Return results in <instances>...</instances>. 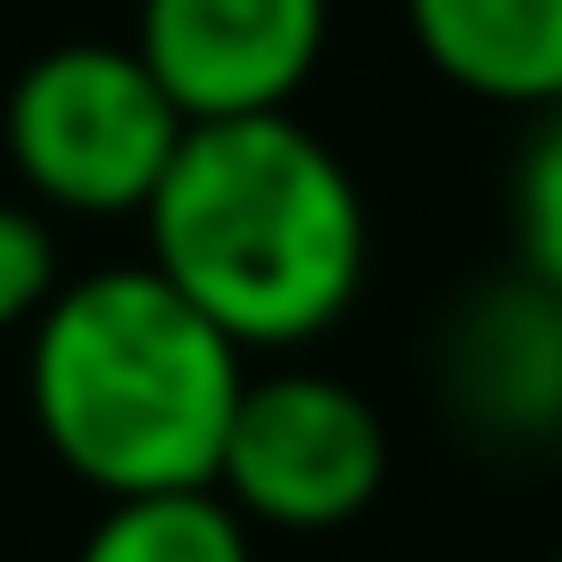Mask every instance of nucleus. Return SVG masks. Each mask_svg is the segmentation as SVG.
I'll return each mask as SVG.
<instances>
[{"instance_id":"obj_1","label":"nucleus","mask_w":562,"mask_h":562,"mask_svg":"<svg viewBox=\"0 0 562 562\" xmlns=\"http://www.w3.org/2000/svg\"><path fill=\"white\" fill-rule=\"evenodd\" d=\"M140 232L149 265L240 356L339 331L372 265L364 191L290 108L182 124Z\"/></svg>"},{"instance_id":"obj_2","label":"nucleus","mask_w":562,"mask_h":562,"mask_svg":"<svg viewBox=\"0 0 562 562\" xmlns=\"http://www.w3.org/2000/svg\"><path fill=\"white\" fill-rule=\"evenodd\" d=\"M248 364L158 265L58 281L25 331V405L58 472L91 496L215 488Z\"/></svg>"},{"instance_id":"obj_3","label":"nucleus","mask_w":562,"mask_h":562,"mask_svg":"<svg viewBox=\"0 0 562 562\" xmlns=\"http://www.w3.org/2000/svg\"><path fill=\"white\" fill-rule=\"evenodd\" d=\"M0 140L18 182L58 215H140L182 140V108L133 42H50L18 67Z\"/></svg>"},{"instance_id":"obj_4","label":"nucleus","mask_w":562,"mask_h":562,"mask_svg":"<svg viewBox=\"0 0 562 562\" xmlns=\"http://www.w3.org/2000/svg\"><path fill=\"white\" fill-rule=\"evenodd\" d=\"M389 480V430L364 389L331 372H265L240 381L215 456V496L248 529H348Z\"/></svg>"},{"instance_id":"obj_5","label":"nucleus","mask_w":562,"mask_h":562,"mask_svg":"<svg viewBox=\"0 0 562 562\" xmlns=\"http://www.w3.org/2000/svg\"><path fill=\"white\" fill-rule=\"evenodd\" d=\"M323 42L331 0H140L133 50L182 108V124H207L290 108Z\"/></svg>"},{"instance_id":"obj_6","label":"nucleus","mask_w":562,"mask_h":562,"mask_svg":"<svg viewBox=\"0 0 562 562\" xmlns=\"http://www.w3.org/2000/svg\"><path fill=\"white\" fill-rule=\"evenodd\" d=\"M439 397L496 447L562 439V299L513 273L463 299L439 331Z\"/></svg>"},{"instance_id":"obj_7","label":"nucleus","mask_w":562,"mask_h":562,"mask_svg":"<svg viewBox=\"0 0 562 562\" xmlns=\"http://www.w3.org/2000/svg\"><path fill=\"white\" fill-rule=\"evenodd\" d=\"M414 50L488 108L562 100V0H405Z\"/></svg>"},{"instance_id":"obj_8","label":"nucleus","mask_w":562,"mask_h":562,"mask_svg":"<svg viewBox=\"0 0 562 562\" xmlns=\"http://www.w3.org/2000/svg\"><path fill=\"white\" fill-rule=\"evenodd\" d=\"M75 562H257V546L215 488H158V496H108Z\"/></svg>"},{"instance_id":"obj_9","label":"nucleus","mask_w":562,"mask_h":562,"mask_svg":"<svg viewBox=\"0 0 562 562\" xmlns=\"http://www.w3.org/2000/svg\"><path fill=\"white\" fill-rule=\"evenodd\" d=\"M513 240H521V273L562 299V100L538 116L513 166Z\"/></svg>"},{"instance_id":"obj_10","label":"nucleus","mask_w":562,"mask_h":562,"mask_svg":"<svg viewBox=\"0 0 562 562\" xmlns=\"http://www.w3.org/2000/svg\"><path fill=\"white\" fill-rule=\"evenodd\" d=\"M58 299V240L34 207L0 199V331H34V315Z\"/></svg>"},{"instance_id":"obj_11","label":"nucleus","mask_w":562,"mask_h":562,"mask_svg":"<svg viewBox=\"0 0 562 562\" xmlns=\"http://www.w3.org/2000/svg\"><path fill=\"white\" fill-rule=\"evenodd\" d=\"M546 562H562V546H554V554H546Z\"/></svg>"}]
</instances>
